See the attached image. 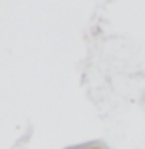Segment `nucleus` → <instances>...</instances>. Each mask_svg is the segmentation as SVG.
Listing matches in <instances>:
<instances>
[{"instance_id": "2", "label": "nucleus", "mask_w": 145, "mask_h": 149, "mask_svg": "<svg viewBox=\"0 0 145 149\" xmlns=\"http://www.w3.org/2000/svg\"><path fill=\"white\" fill-rule=\"evenodd\" d=\"M89 149H96V147H89Z\"/></svg>"}, {"instance_id": "1", "label": "nucleus", "mask_w": 145, "mask_h": 149, "mask_svg": "<svg viewBox=\"0 0 145 149\" xmlns=\"http://www.w3.org/2000/svg\"><path fill=\"white\" fill-rule=\"evenodd\" d=\"M79 149H86V147H79Z\"/></svg>"}]
</instances>
